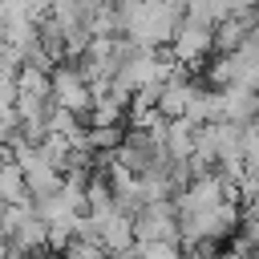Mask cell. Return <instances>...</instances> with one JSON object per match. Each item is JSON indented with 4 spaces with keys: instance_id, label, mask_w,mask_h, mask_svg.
Instances as JSON below:
<instances>
[{
    "instance_id": "1",
    "label": "cell",
    "mask_w": 259,
    "mask_h": 259,
    "mask_svg": "<svg viewBox=\"0 0 259 259\" xmlns=\"http://www.w3.org/2000/svg\"><path fill=\"white\" fill-rule=\"evenodd\" d=\"M166 49L174 53V61H178L182 69L206 65V57L214 53V24L194 20V16H186V12H182V20H178V28H174V36H170V45H166Z\"/></svg>"
},
{
    "instance_id": "2",
    "label": "cell",
    "mask_w": 259,
    "mask_h": 259,
    "mask_svg": "<svg viewBox=\"0 0 259 259\" xmlns=\"http://www.w3.org/2000/svg\"><path fill=\"white\" fill-rule=\"evenodd\" d=\"M49 89H53V105H61V109H73V113H89V105H93V85L81 77V69L73 65V61H57L53 69H49Z\"/></svg>"
},
{
    "instance_id": "3",
    "label": "cell",
    "mask_w": 259,
    "mask_h": 259,
    "mask_svg": "<svg viewBox=\"0 0 259 259\" xmlns=\"http://www.w3.org/2000/svg\"><path fill=\"white\" fill-rule=\"evenodd\" d=\"M138 243H178V206L174 198H154L134 214Z\"/></svg>"
},
{
    "instance_id": "4",
    "label": "cell",
    "mask_w": 259,
    "mask_h": 259,
    "mask_svg": "<svg viewBox=\"0 0 259 259\" xmlns=\"http://www.w3.org/2000/svg\"><path fill=\"white\" fill-rule=\"evenodd\" d=\"M97 219V214H93ZM97 227H101V247L113 255V251H125V247H134L138 239H134V214H121L117 206L113 210H105L101 219H97Z\"/></svg>"
},
{
    "instance_id": "5",
    "label": "cell",
    "mask_w": 259,
    "mask_h": 259,
    "mask_svg": "<svg viewBox=\"0 0 259 259\" xmlns=\"http://www.w3.org/2000/svg\"><path fill=\"white\" fill-rule=\"evenodd\" d=\"M0 202H32L24 170L12 154H0Z\"/></svg>"
},
{
    "instance_id": "6",
    "label": "cell",
    "mask_w": 259,
    "mask_h": 259,
    "mask_svg": "<svg viewBox=\"0 0 259 259\" xmlns=\"http://www.w3.org/2000/svg\"><path fill=\"white\" fill-rule=\"evenodd\" d=\"M194 134H198V125H194L190 117L166 121V154H170V158H190V154H194Z\"/></svg>"
},
{
    "instance_id": "7",
    "label": "cell",
    "mask_w": 259,
    "mask_h": 259,
    "mask_svg": "<svg viewBox=\"0 0 259 259\" xmlns=\"http://www.w3.org/2000/svg\"><path fill=\"white\" fill-rule=\"evenodd\" d=\"M61 259H109V251H105L97 239H81V235H73V239L61 247Z\"/></svg>"
},
{
    "instance_id": "8",
    "label": "cell",
    "mask_w": 259,
    "mask_h": 259,
    "mask_svg": "<svg viewBox=\"0 0 259 259\" xmlns=\"http://www.w3.org/2000/svg\"><path fill=\"white\" fill-rule=\"evenodd\" d=\"M12 255V243H8V231H4V223H0V259H8Z\"/></svg>"
},
{
    "instance_id": "9",
    "label": "cell",
    "mask_w": 259,
    "mask_h": 259,
    "mask_svg": "<svg viewBox=\"0 0 259 259\" xmlns=\"http://www.w3.org/2000/svg\"><path fill=\"white\" fill-rule=\"evenodd\" d=\"M186 259H219V251H182Z\"/></svg>"
}]
</instances>
